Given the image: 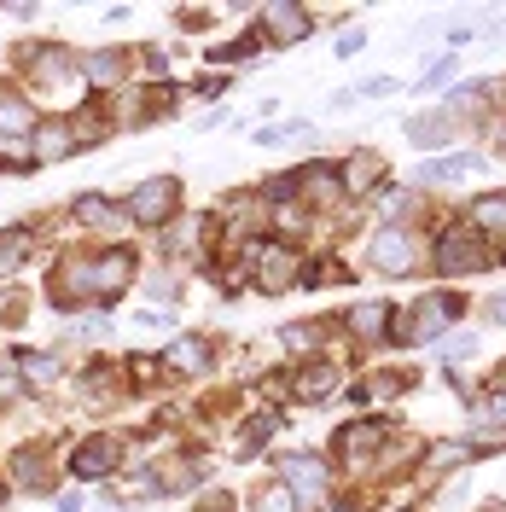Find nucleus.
<instances>
[{"label":"nucleus","mask_w":506,"mask_h":512,"mask_svg":"<svg viewBox=\"0 0 506 512\" xmlns=\"http://www.w3.org/2000/svg\"><path fill=\"white\" fill-rule=\"evenodd\" d=\"M76 216H82V222H94V227H105V233H117V227H123V216H117L105 198H82V204H76Z\"/></svg>","instance_id":"obj_10"},{"label":"nucleus","mask_w":506,"mask_h":512,"mask_svg":"<svg viewBox=\"0 0 506 512\" xmlns=\"http://www.w3.org/2000/svg\"><path fill=\"white\" fill-rule=\"evenodd\" d=\"M373 175H379V158H367V152H361V158H349V187H355V192H361V187H379Z\"/></svg>","instance_id":"obj_16"},{"label":"nucleus","mask_w":506,"mask_h":512,"mask_svg":"<svg viewBox=\"0 0 506 512\" xmlns=\"http://www.w3.org/2000/svg\"><path fill=\"white\" fill-rule=\"evenodd\" d=\"M489 414H495V419H506V390L495 396V402H489Z\"/></svg>","instance_id":"obj_26"},{"label":"nucleus","mask_w":506,"mask_h":512,"mask_svg":"<svg viewBox=\"0 0 506 512\" xmlns=\"http://www.w3.org/2000/svg\"><path fill=\"white\" fill-rule=\"evenodd\" d=\"M437 262H443V274H460V268H483V245H477L466 227H448L443 245H437Z\"/></svg>","instance_id":"obj_2"},{"label":"nucleus","mask_w":506,"mask_h":512,"mask_svg":"<svg viewBox=\"0 0 506 512\" xmlns=\"http://www.w3.org/2000/svg\"><path fill=\"white\" fill-rule=\"evenodd\" d=\"M111 454H117V443H111V437H94V443H82V454H76V478H105V472L117 466Z\"/></svg>","instance_id":"obj_7"},{"label":"nucleus","mask_w":506,"mask_h":512,"mask_svg":"<svg viewBox=\"0 0 506 512\" xmlns=\"http://www.w3.org/2000/svg\"><path fill=\"white\" fill-rule=\"evenodd\" d=\"M472 222L483 227V233H506V198H501V192H483V198H477Z\"/></svg>","instance_id":"obj_8"},{"label":"nucleus","mask_w":506,"mask_h":512,"mask_svg":"<svg viewBox=\"0 0 506 512\" xmlns=\"http://www.w3.org/2000/svg\"><path fill=\"white\" fill-rule=\"evenodd\" d=\"M245 53H256V35H245V41H233V47H216V64H227V59H245Z\"/></svg>","instance_id":"obj_22"},{"label":"nucleus","mask_w":506,"mask_h":512,"mask_svg":"<svg viewBox=\"0 0 506 512\" xmlns=\"http://www.w3.org/2000/svg\"><path fill=\"white\" fill-rule=\"evenodd\" d=\"M24 245H30V239H24V233H12V239H6V245H0V268H12V262H18V256H24Z\"/></svg>","instance_id":"obj_23"},{"label":"nucleus","mask_w":506,"mask_h":512,"mask_svg":"<svg viewBox=\"0 0 506 512\" xmlns=\"http://www.w3.org/2000/svg\"><path fill=\"white\" fill-rule=\"evenodd\" d=\"M204 344H198V338H187V344H175V350H169V367H181V373H192V367H204Z\"/></svg>","instance_id":"obj_15"},{"label":"nucleus","mask_w":506,"mask_h":512,"mask_svg":"<svg viewBox=\"0 0 506 512\" xmlns=\"http://www.w3.org/2000/svg\"><path fill=\"white\" fill-rule=\"evenodd\" d=\"M355 326H361V332H384V303H367V309H355Z\"/></svg>","instance_id":"obj_21"},{"label":"nucleus","mask_w":506,"mask_h":512,"mask_svg":"<svg viewBox=\"0 0 506 512\" xmlns=\"http://www.w3.org/2000/svg\"><path fill=\"white\" fill-rule=\"evenodd\" d=\"M262 24H268V35H280V47H291V41L309 35V12H303V6H268Z\"/></svg>","instance_id":"obj_6"},{"label":"nucleus","mask_w":506,"mask_h":512,"mask_svg":"<svg viewBox=\"0 0 506 512\" xmlns=\"http://www.w3.org/2000/svg\"><path fill=\"white\" fill-rule=\"evenodd\" d=\"M24 379H30V384H53V379H59L53 355H24Z\"/></svg>","instance_id":"obj_18"},{"label":"nucleus","mask_w":506,"mask_h":512,"mask_svg":"<svg viewBox=\"0 0 506 512\" xmlns=\"http://www.w3.org/2000/svg\"><path fill=\"white\" fill-rule=\"evenodd\" d=\"M268 512H291V495H268Z\"/></svg>","instance_id":"obj_25"},{"label":"nucleus","mask_w":506,"mask_h":512,"mask_svg":"<svg viewBox=\"0 0 506 512\" xmlns=\"http://www.w3.org/2000/svg\"><path fill=\"white\" fill-rule=\"evenodd\" d=\"M175 198H181V187H175V181H169V175H158V181H146V187L134 192V204H128V210H134V222L158 227L163 216H169V210H175Z\"/></svg>","instance_id":"obj_1"},{"label":"nucleus","mask_w":506,"mask_h":512,"mask_svg":"<svg viewBox=\"0 0 506 512\" xmlns=\"http://www.w3.org/2000/svg\"><path fill=\"white\" fill-rule=\"evenodd\" d=\"M291 268H297V256H291V251H268V256H262V286L280 291L285 280H291Z\"/></svg>","instance_id":"obj_9"},{"label":"nucleus","mask_w":506,"mask_h":512,"mask_svg":"<svg viewBox=\"0 0 506 512\" xmlns=\"http://www.w3.org/2000/svg\"><path fill=\"white\" fill-rule=\"evenodd\" d=\"M280 472L303 501H320V489H326V460H315V454H291V460H280Z\"/></svg>","instance_id":"obj_3"},{"label":"nucleus","mask_w":506,"mask_h":512,"mask_svg":"<svg viewBox=\"0 0 506 512\" xmlns=\"http://www.w3.org/2000/svg\"><path fill=\"white\" fill-rule=\"evenodd\" d=\"M30 158H35V152L18 140V134H0V163H6V169H24Z\"/></svg>","instance_id":"obj_17"},{"label":"nucleus","mask_w":506,"mask_h":512,"mask_svg":"<svg viewBox=\"0 0 506 512\" xmlns=\"http://www.w3.org/2000/svg\"><path fill=\"white\" fill-rule=\"evenodd\" d=\"M0 128H30V105L24 99H0Z\"/></svg>","instance_id":"obj_19"},{"label":"nucleus","mask_w":506,"mask_h":512,"mask_svg":"<svg viewBox=\"0 0 506 512\" xmlns=\"http://www.w3.org/2000/svg\"><path fill=\"white\" fill-rule=\"evenodd\" d=\"M408 140H413V146H443V140H448V123H443V117H413V123H408Z\"/></svg>","instance_id":"obj_11"},{"label":"nucleus","mask_w":506,"mask_h":512,"mask_svg":"<svg viewBox=\"0 0 506 512\" xmlns=\"http://www.w3.org/2000/svg\"><path fill=\"white\" fill-rule=\"evenodd\" d=\"M332 384H338V373H332V367H309V373L297 379V396H303V402H315V396H326Z\"/></svg>","instance_id":"obj_12"},{"label":"nucleus","mask_w":506,"mask_h":512,"mask_svg":"<svg viewBox=\"0 0 506 512\" xmlns=\"http://www.w3.org/2000/svg\"><path fill=\"white\" fill-rule=\"evenodd\" d=\"M274 425H280V419H274V414H268V419H256L251 431H245V448H256V443H262V437H268V431H274Z\"/></svg>","instance_id":"obj_24"},{"label":"nucleus","mask_w":506,"mask_h":512,"mask_svg":"<svg viewBox=\"0 0 506 512\" xmlns=\"http://www.w3.org/2000/svg\"><path fill=\"white\" fill-rule=\"evenodd\" d=\"M448 315H460V297H431V303H419L408 338H437V332L448 326Z\"/></svg>","instance_id":"obj_5"},{"label":"nucleus","mask_w":506,"mask_h":512,"mask_svg":"<svg viewBox=\"0 0 506 512\" xmlns=\"http://www.w3.org/2000/svg\"><path fill=\"white\" fill-rule=\"evenodd\" d=\"M495 320H501V326H506V297H495Z\"/></svg>","instance_id":"obj_27"},{"label":"nucleus","mask_w":506,"mask_h":512,"mask_svg":"<svg viewBox=\"0 0 506 512\" xmlns=\"http://www.w3.org/2000/svg\"><path fill=\"white\" fill-rule=\"evenodd\" d=\"M373 262H379L384 274H408V268H413V239L402 233V227L373 233Z\"/></svg>","instance_id":"obj_4"},{"label":"nucleus","mask_w":506,"mask_h":512,"mask_svg":"<svg viewBox=\"0 0 506 512\" xmlns=\"http://www.w3.org/2000/svg\"><path fill=\"white\" fill-rule=\"evenodd\" d=\"M70 146H76V140H70V128H41V140H35V152H41V158H64Z\"/></svg>","instance_id":"obj_14"},{"label":"nucleus","mask_w":506,"mask_h":512,"mask_svg":"<svg viewBox=\"0 0 506 512\" xmlns=\"http://www.w3.org/2000/svg\"><path fill=\"white\" fill-rule=\"evenodd\" d=\"M123 280H128V256H123V251L105 256V262H99V291L111 297V291H123Z\"/></svg>","instance_id":"obj_13"},{"label":"nucleus","mask_w":506,"mask_h":512,"mask_svg":"<svg viewBox=\"0 0 506 512\" xmlns=\"http://www.w3.org/2000/svg\"><path fill=\"white\" fill-rule=\"evenodd\" d=\"M88 76H94V82H117V76H123V59H117V53H99V59L88 64Z\"/></svg>","instance_id":"obj_20"}]
</instances>
